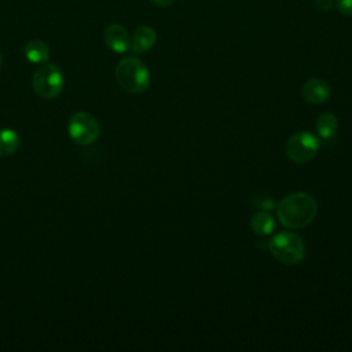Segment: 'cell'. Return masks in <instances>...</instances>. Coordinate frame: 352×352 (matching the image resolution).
<instances>
[{
	"mask_svg": "<svg viewBox=\"0 0 352 352\" xmlns=\"http://www.w3.org/2000/svg\"><path fill=\"white\" fill-rule=\"evenodd\" d=\"M275 209L282 226L298 230L314 221L318 213V204L308 192H293L280 199Z\"/></svg>",
	"mask_w": 352,
	"mask_h": 352,
	"instance_id": "6da1fadb",
	"label": "cell"
},
{
	"mask_svg": "<svg viewBox=\"0 0 352 352\" xmlns=\"http://www.w3.org/2000/svg\"><path fill=\"white\" fill-rule=\"evenodd\" d=\"M116 78L120 87L131 94H142L150 85V72L136 56H126L118 62Z\"/></svg>",
	"mask_w": 352,
	"mask_h": 352,
	"instance_id": "7a4b0ae2",
	"label": "cell"
},
{
	"mask_svg": "<svg viewBox=\"0 0 352 352\" xmlns=\"http://www.w3.org/2000/svg\"><path fill=\"white\" fill-rule=\"evenodd\" d=\"M271 254L285 265H296L305 256V243L302 238L292 231L275 234L267 243Z\"/></svg>",
	"mask_w": 352,
	"mask_h": 352,
	"instance_id": "3957f363",
	"label": "cell"
},
{
	"mask_svg": "<svg viewBox=\"0 0 352 352\" xmlns=\"http://www.w3.org/2000/svg\"><path fill=\"white\" fill-rule=\"evenodd\" d=\"M33 89L44 99L56 98L65 85L63 74L60 69L54 63H43L33 74Z\"/></svg>",
	"mask_w": 352,
	"mask_h": 352,
	"instance_id": "277c9868",
	"label": "cell"
},
{
	"mask_svg": "<svg viewBox=\"0 0 352 352\" xmlns=\"http://www.w3.org/2000/svg\"><path fill=\"white\" fill-rule=\"evenodd\" d=\"M320 143L319 139L309 131H298L293 133L286 142V155L294 164H307L312 161L318 151Z\"/></svg>",
	"mask_w": 352,
	"mask_h": 352,
	"instance_id": "5b68a950",
	"label": "cell"
},
{
	"mask_svg": "<svg viewBox=\"0 0 352 352\" xmlns=\"http://www.w3.org/2000/svg\"><path fill=\"white\" fill-rule=\"evenodd\" d=\"M67 131L76 143L88 146L99 138L100 126L98 120L91 113L77 111L70 117L67 122Z\"/></svg>",
	"mask_w": 352,
	"mask_h": 352,
	"instance_id": "8992f818",
	"label": "cell"
},
{
	"mask_svg": "<svg viewBox=\"0 0 352 352\" xmlns=\"http://www.w3.org/2000/svg\"><path fill=\"white\" fill-rule=\"evenodd\" d=\"M301 95L308 103L322 104L330 99L331 88L329 82L322 78H309L301 87Z\"/></svg>",
	"mask_w": 352,
	"mask_h": 352,
	"instance_id": "52a82bcc",
	"label": "cell"
},
{
	"mask_svg": "<svg viewBox=\"0 0 352 352\" xmlns=\"http://www.w3.org/2000/svg\"><path fill=\"white\" fill-rule=\"evenodd\" d=\"M104 43L116 54H125L131 50V38L122 25L111 23L104 29Z\"/></svg>",
	"mask_w": 352,
	"mask_h": 352,
	"instance_id": "ba28073f",
	"label": "cell"
},
{
	"mask_svg": "<svg viewBox=\"0 0 352 352\" xmlns=\"http://www.w3.org/2000/svg\"><path fill=\"white\" fill-rule=\"evenodd\" d=\"M157 41V33L150 26H140L135 30L131 40V50L133 54L147 52L154 47Z\"/></svg>",
	"mask_w": 352,
	"mask_h": 352,
	"instance_id": "9c48e42d",
	"label": "cell"
},
{
	"mask_svg": "<svg viewBox=\"0 0 352 352\" xmlns=\"http://www.w3.org/2000/svg\"><path fill=\"white\" fill-rule=\"evenodd\" d=\"M316 126V132L319 139H322L323 142H331L338 131V120L337 117L330 113V111H323L319 114V117L316 118L315 122Z\"/></svg>",
	"mask_w": 352,
	"mask_h": 352,
	"instance_id": "30bf717a",
	"label": "cell"
},
{
	"mask_svg": "<svg viewBox=\"0 0 352 352\" xmlns=\"http://www.w3.org/2000/svg\"><path fill=\"white\" fill-rule=\"evenodd\" d=\"M23 54L26 59L32 63H45L50 59V48L41 40H32L29 41L25 48Z\"/></svg>",
	"mask_w": 352,
	"mask_h": 352,
	"instance_id": "8fae6325",
	"label": "cell"
},
{
	"mask_svg": "<svg viewBox=\"0 0 352 352\" xmlns=\"http://www.w3.org/2000/svg\"><path fill=\"white\" fill-rule=\"evenodd\" d=\"M250 226L254 234L264 236V235H270L274 231L275 221L267 210H258L257 213L253 214Z\"/></svg>",
	"mask_w": 352,
	"mask_h": 352,
	"instance_id": "7c38bea8",
	"label": "cell"
},
{
	"mask_svg": "<svg viewBox=\"0 0 352 352\" xmlns=\"http://www.w3.org/2000/svg\"><path fill=\"white\" fill-rule=\"evenodd\" d=\"M19 147V136L15 131L3 128L0 129V157L12 155Z\"/></svg>",
	"mask_w": 352,
	"mask_h": 352,
	"instance_id": "4fadbf2b",
	"label": "cell"
},
{
	"mask_svg": "<svg viewBox=\"0 0 352 352\" xmlns=\"http://www.w3.org/2000/svg\"><path fill=\"white\" fill-rule=\"evenodd\" d=\"M256 204L258 206L260 210H272L276 208V204L274 202L272 198H268V197H260L256 199Z\"/></svg>",
	"mask_w": 352,
	"mask_h": 352,
	"instance_id": "5bb4252c",
	"label": "cell"
},
{
	"mask_svg": "<svg viewBox=\"0 0 352 352\" xmlns=\"http://www.w3.org/2000/svg\"><path fill=\"white\" fill-rule=\"evenodd\" d=\"M336 7L342 15L352 16V0H336Z\"/></svg>",
	"mask_w": 352,
	"mask_h": 352,
	"instance_id": "9a60e30c",
	"label": "cell"
},
{
	"mask_svg": "<svg viewBox=\"0 0 352 352\" xmlns=\"http://www.w3.org/2000/svg\"><path fill=\"white\" fill-rule=\"evenodd\" d=\"M336 6V0H315V7L320 11H330Z\"/></svg>",
	"mask_w": 352,
	"mask_h": 352,
	"instance_id": "2e32d148",
	"label": "cell"
},
{
	"mask_svg": "<svg viewBox=\"0 0 352 352\" xmlns=\"http://www.w3.org/2000/svg\"><path fill=\"white\" fill-rule=\"evenodd\" d=\"M150 1L158 7H168L173 3V0H150Z\"/></svg>",
	"mask_w": 352,
	"mask_h": 352,
	"instance_id": "e0dca14e",
	"label": "cell"
},
{
	"mask_svg": "<svg viewBox=\"0 0 352 352\" xmlns=\"http://www.w3.org/2000/svg\"><path fill=\"white\" fill-rule=\"evenodd\" d=\"M0 67H1V54H0Z\"/></svg>",
	"mask_w": 352,
	"mask_h": 352,
	"instance_id": "ac0fdd59",
	"label": "cell"
}]
</instances>
